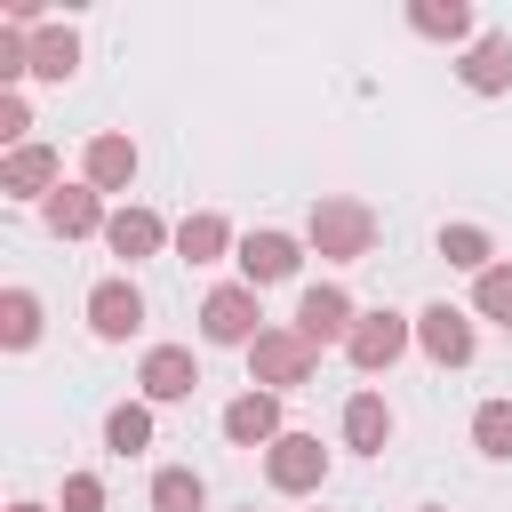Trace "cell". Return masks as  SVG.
I'll list each match as a JSON object with an SVG mask.
<instances>
[{"label": "cell", "mask_w": 512, "mask_h": 512, "mask_svg": "<svg viewBox=\"0 0 512 512\" xmlns=\"http://www.w3.org/2000/svg\"><path fill=\"white\" fill-rule=\"evenodd\" d=\"M304 248H312L320 264H360V256L376 248V208L352 200V192L312 200V216H304Z\"/></svg>", "instance_id": "6da1fadb"}, {"label": "cell", "mask_w": 512, "mask_h": 512, "mask_svg": "<svg viewBox=\"0 0 512 512\" xmlns=\"http://www.w3.org/2000/svg\"><path fill=\"white\" fill-rule=\"evenodd\" d=\"M312 368H320V344H304L296 328H264L248 344V384L256 392H296V384H312Z\"/></svg>", "instance_id": "7a4b0ae2"}, {"label": "cell", "mask_w": 512, "mask_h": 512, "mask_svg": "<svg viewBox=\"0 0 512 512\" xmlns=\"http://www.w3.org/2000/svg\"><path fill=\"white\" fill-rule=\"evenodd\" d=\"M200 336H208V344H232V352H248V344L264 336V304H256V288H248V280H224V288H208V304H200Z\"/></svg>", "instance_id": "3957f363"}, {"label": "cell", "mask_w": 512, "mask_h": 512, "mask_svg": "<svg viewBox=\"0 0 512 512\" xmlns=\"http://www.w3.org/2000/svg\"><path fill=\"white\" fill-rule=\"evenodd\" d=\"M264 480H272L280 496H312V488L328 480V448H320V432H280V440L264 448Z\"/></svg>", "instance_id": "277c9868"}, {"label": "cell", "mask_w": 512, "mask_h": 512, "mask_svg": "<svg viewBox=\"0 0 512 512\" xmlns=\"http://www.w3.org/2000/svg\"><path fill=\"white\" fill-rule=\"evenodd\" d=\"M408 344H416V320H400V312H360V328L344 336V360H352L360 376H384Z\"/></svg>", "instance_id": "5b68a950"}, {"label": "cell", "mask_w": 512, "mask_h": 512, "mask_svg": "<svg viewBox=\"0 0 512 512\" xmlns=\"http://www.w3.org/2000/svg\"><path fill=\"white\" fill-rule=\"evenodd\" d=\"M304 344H344L352 328H360V312H352V296L336 288V280H320V288H304L296 296V320H288Z\"/></svg>", "instance_id": "8992f818"}, {"label": "cell", "mask_w": 512, "mask_h": 512, "mask_svg": "<svg viewBox=\"0 0 512 512\" xmlns=\"http://www.w3.org/2000/svg\"><path fill=\"white\" fill-rule=\"evenodd\" d=\"M416 352H424L432 368H464V360L480 352V336H472V320H464L456 304H424V312H416Z\"/></svg>", "instance_id": "52a82bcc"}, {"label": "cell", "mask_w": 512, "mask_h": 512, "mask_svg": "<svg viewBox=\"0 0 512 512\" xmlns=\"http://www.w3.org/2000/svg\"><path fill=\"white\" fill-rule=\"evenodd\" d=\"M232 264H240V280H248V288H272V280H296L304 240H296V232H248V240L232 248Z\"/></svg>", "instance_id": "ba28073f"}, {"label": "cell", "mask_w": 512, "mask_h": 512, "mask_svg": "<svg viewBox=\"0 0 512 512\" xmlns=\"http://www.w3.org/2000/svg\"><path fill=\"white\" fill-rule=\"evenodd\" d=\"M136 384H144V400H152V408L192 400V392H200V360H192V344H152V352H144V368H136Z\"/></svg>", "instance_id": "9c48e42d"}, {"label": "cell", "mask_w": 512, "mask_h": 512, "mask_svg": "<svg viewBox=\"0 0 512 512\" xmlns=\"http://www.w3.org/2000/svg\"><path fill=\"white\" fill-rule=\"evenodd\" d=\"M88 328H96L104 344H128V336L144 328V288H136V280H96V288H88Z\"/></svg>", "instance_id": "30bf717a"}, {"label": "cell", "mask_w": 512, "mask_h": 512, "mask_svg": "<svg viewBox=\"0 0 512 512\" xmlns=\"http://www.w3.org/2000/svg\"><path fill=\"white\" fill-rule=\"evenodd\" d=\"M216 424H224V440H232V448H272V440L288 432V424H280V392H256V384H248L240 400H224V416H216Z\"/></svg>", "instance_id": "8fae6325"}, {"label": "cell", "mask_w": 512, "mask_h": 512, "mask_svg": "<svg viewBox=\"0 0 512 512\" xmlns=\"http://www.w3.org/2000/svg\"><path fill=\"white\" fill-rule=\"evenodd\" d=\"M56 184H64L56 144H16V152L0 160V192H8V200H48Z\"/></svg>", "instance_id": "7c38bea8"}, {"label": "cell", "mask_w": 512, "mask_h": 512, "mask_svg": "<svg viewBox=\"0 0 512 512\" xmlns=\"http://www.w3.org/2000/svg\"><path fill=\"white\" fill-rule=\"evenodd\" d=\"M80 184H88V192H128V184H136V144H128L120 128L88 136V152H80Z\"/></svg>", "instance_id": "4fadbf2b"}, {"label": "cell", "mask_w": 512, "mask_h": 512, "mask_svg": "<svg viewBox=\"0 0 512 512\" xmlns=\"http://www.w3.org/2000/svg\"><path fill=\"white\" fill-rule=\"evenodd\" d=\"M40 216H48L56 240H88V232L112 224V216H104V192H88V184H56V192L40 200Z\"/></svg>", "instance_id": "5bb4252c"}, {"label": "cell", "mask_w": 512, "mask_h": 512, "mask_svg": "<svg viewBox=\"0 0 512 512\" xmlns=\"http://www.w3.org/2000/svg\"><path fill=\"white\" fill-rule=\"evenodd\" d=\"M456 80H464L472 96H504V88H512V32H480V40L464 48Z\"/></svg>", "instance_id": "9a60e30c"}, {"label": "cell", "mask_w": 512, "mask_h": 512, "mask_svg": "<svg viewBox=\"0 0 512 512\" xmlns=\"http://www.w3.org/2000/svg\"><path fill=\"white\" fill-rule=\"evenodd\" d=\"M176 232L152 216V208H112V224H104V248L112 256H128V264H144V256H160Z\"/></svg>", "instance_id": "2e32d148"}, {"label": "cell", "mask_w": 512, "mask_h": 512, "mask_svg": "<svg viewBox=\"0 0 512 512\" xmlns=\"http://www.w3.org/2000/svg\"><path fill=\"white\" fill-rule=\"evenodd\" d=\"M384 440H392V408H384V392H352V400H344V448L384 456Z\"/></svg>", "instance_id": "e0dca14e"}, {"label": "cell", "mask_w": 512, "mask_h": 512, "mask_svg": "<svg viewBox=\"0 0 512 512\" xmlns=\"http://www.w3.org/2000/svg\"><path fill=\"white\" fill-rule=\"evenodd\" d=\"M224 248H240V240H232V224H224L216 208H192V216L176 224V256H184V264H216Z\"/></svg>", "instance_id": "ac0fdd59"}, {"label": "cell", "mask_w": 512, "mask_h": 512, "mask_svg": "<svg viewBox=\"0 0 512 512\" xmlns=\"http://www.w3.org/2000/svg\"><path fill=\"white\" fill-rule=\"evenodd\" d=\"M80 72V32L72 24H40L32 32V80H72Z\"/></svg>", "instance_id": "d6986e66"}, {"label": "cell", "mask_w": 512, "mask_h": 512, "mask_svg": "<svg viewBox=\"0 0 512 512\" xmlns=\"http://www.w3.org/2000/svg\"><path fill=\"white\" fill-rule=\"evenodd\" d=\"M104 448H112V456H144V448H152V400H120V408L104 416Z\"/></svg>", "instance_id": "ffe728a7"}, {"label": "cell", "mask_w": 512, "mask_h": 512, "mask_svg": "<svg viewBox=\"0 0 512 512\" xmlns=\"http://www.w3.org/2000/svg\"><path fill=\"white\" fill-rule=\"evenodd\" d=\"M208 504V480L192 464H160L152 472V512H200Z\"/></svg>", "instance_id": "44dd1931"}, {"label": "cell", "mask_w": 512, "mask_h": 512, "mask_svg": "<svg viewBox=\"0 0 512 512\" xmlns=\"http://www.w3.org/2000/svg\"><path fill=\"white\" fill-rule=\"evenodd\" d=\"M408 32H424V40H472V8L464 0H416Z\"/></svg>", "instance_id": "7402d4cb"}, {"label": "cell", "mask_w": 512, "mask_h": 512, "mask_svg": "<svg viewBox=\"0 0 512 512\" xmlns=\"http://www.w3.org/2000/svg\"><path fill=\"white\" fill-rule=\"evenodd\" d=\"M440 256H448L456 272H472V280H480V272L496 264V240H488L480 224H440Z\"/></svg>", "instance_id": "603a6c76"}, {"label": "cell", "mask_w": 512, "mask_h": 512, "mask_svg": "<svg viewBox=\"0 0 512 512\" xmlns=\"http://www.w3.org/2000/svg\"><path fill=\"white\" fill-rule=\"evenodd\" d=\"M0 344H8V352H32V344H40V296H32V288H8V296H0Z\"/></svg>", "instance_id": "cb8c5ba5"}, {"label": "cell", "mask_w": 512, "mask_h": 512, "mask_svg": "<svg viewBox=\"0 0 512 512\" xmlns=\"http://www.w3.org/2000/svg\"><path fill=\"white\" fill-rule=\"evenodd\" d=\"M472 448L496 456V464H512V400H480L472 408Z\"/></svg>", "instance_id": "d4e9b609"}, {"label": "cell", "mask_w": 512, "mask_h": 512, "mask_svg": "<svg viewBox=\"0 0 512 512\" xmlns=\"http://www.w3.org/2000/svg\"><path fill=\"white\" fill-rule=\"evenodd\" d=\"M472 312L496 320V328H512V264H488V272L472 280Z\"/></svg>", "instance_id": "484cf974"}, {"label": "cell", "mask_w": 512, "mask_h": 512, "mask_svg": "<svg viewBox=\"0 0 512 512\" xmlns=\"http://www.w3.org/2000/svg\"><path fill=\"white\" fill-rule=\"evenodd\" d=\"M56 512H104V480L96 472H64V504Z\"/></svg>", "instance_id": "4316f807"}, {"label": "cell", "mask_w": 512, "mask_h": 512, "mask_svg": "<svg viewBox=\"0 0 512 512\" xmlns=\"http://www.w3.org/2000/svg\"><path fill=\"white\" fill-rule=\"evenodd\" d=\"M24 128H32V112H24V96L8 88V96H0V144L16 152V144H24Z\"/></svg>", "instance_id": "83f0119b"}, {"label": "cell", "mask_w": 512, "mask_h": 512, "mask_svg": "<svg viewBox=\"0 0 512 512\" xmlns=\"http://www.w3.org/2000/svg\"><path fill=\"white\" fill-rule=\"evenodd\" d=\"M8 512H48V504H8Z\"/></svg>", "instance_id": "f1b7e54d"}, {"label": "cell", "mask_w": 512, "mask_h": 512, "mask_svg": "<svg viewBox=\"0 0 512 512\" xmlns=\"http://www.w3.org/2000/svg\"><path fill=\"white\" fill-rule=\"evenodd\" d=\"M424 512H448V504H424Z\"/></svg>", "instance_id": "f546056e"}, {"label": "cell", "mask_w": 512, "mask_h": 512, "mask_svg": "<svg viewBox=\"0 0 512 512\" xmlns=\"http://www.w3.org/2000/svg\"><path fill=\"white\" fill-rule=\"evenodd\" d=\"M248 512H256V504H248Z\"/></svg>", "instance_id": "4dcf8cb0"}]
</instances>
